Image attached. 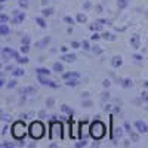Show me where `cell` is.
Listing matches in <instances>:
<instances>
[{
  "label": "cell",
  "mask_w": 148,
  "mask_h": 148,
  "mask_svg": "<svg viewBox=\"0 0 148 148\" xmlns=\"http://www.w3.org/2000/svg\"><path fill=\"white\" fill-rule=\"evenodd\" d=\"M24 73H25V71H24L22 68H15L14 71H12V74H14V76H15V77H19V76H24Z\"/></svg>",
  "instance_id": "obj_17"
},
{
  "label": "cell",
  "mask_w": 148,
  "mask_h": 148,
  "mask_svg": "<svg viewBox=\"0 0 148 148\" xmlns=\"http://www.w3.org/2000/svg\"><path fill=\"white\" fill-rule=\"evenodd\" d=\"M0 119L5 120V121H9V120H10V116H8V114H0Z\"/></svg>",
  "instance_id": "obj_34"
},
{
  "label": "cell",
  "mask_w": 148,
  "mask_h": 148,
  "mask_svg": "<svg viewBox=\"0 0 148 148\" xmlns=\"http://www.w3.org/2000/svg\"><path fill=\"white\" fill-rule=\"evenodd\" d=\"M8 21H9V16L8 15H5V14L0 15V24H6Z\"/></svg>",
  "instance_id": "obj_23"
},
{
  "label": "cell",
  "mask_w": 148,
  "mask_h": 148,
  "mask_svg": "<svg viewBox=\"0 0 148 148\" xmlns=\"http://www.w3.org/2000/svg\"><path fill=\"white\" fill-rule=\"evenodd\" d=\"M53 104H55V99H53V98H49V99L46 101V107H49V108H52Z\"/></svg>",
  "instance_id": "obj_27"
},
{
  "label": "cell",
  "mask_w": 148,
  "mask_h": 148,
  "mask_svg": "<svg viewBox=\"0 0 148 148\" xmlns=\"http://www.w3.org/2000/svg\"><path fill=\"white\" fill-rule=\"evenodd\" d=\"M39 116H40V117H45V116H46V113H45V111H40Z\"/></svg>",
  "instance_id": "obj_50"
},
{
  "label": "cell",
  "mask_w": 148,
  "mask_h": 148,
  "mask_svg": "<svg viewBox=\"0 0 148 148\" xmlns=\"http://www.w3.org/2000/svg\"><path fill=\"white\" fill-rule=\"evenodd\" d=\"M82 105L88 108V107H90V105H92V101H83V102H82Z\"/></svg>",
  "instance_id": "obj_38"
},
{
  "label": "cell",
  "mask_w": 148,
  "mask_h": 148,
  "mask_svg": "<svg viewBox=\"0 0 148 148\" xmlns=\"http://www.w3.org/2000/svg\"><path fill=\"white\" fill-rule=\"evenodd\" d=\"M108 99H110V92L108 90L102 92V101H108Z\"/></svg>",
  "instance_id": "obj_30"
},
{
  "label": "cell",
  "mask_w": 148,
  "mask_h": 148,
  "mask_svg": "<svg viewBox=\"0 0 148 148\" xmlns=\"http://www.w3.org/2000/svg\"><path fill=\"white\" fill-rule=\"evenodd\" d=\"M49 43H51V37H45V39H42L40 42H36V47L43 49V47H46Z\"/></svg>",
  "instance_id": "obj_7"
},
{
  "label": "cell",
  "mask_w": 148,
  "mask_h": 148,
  "mask_svg": "<svg viewBox=\"0 0 148 148\" xmlns=\"http://www.w3.org/2000/svg\"><path fill=\"white\" fill-rule=\"evenodd\" d=\"M101 37H102V39H105V40H113V39H114V37H111L110 33H102Z\"/></svg>",
  "instance_id": "obj_25"
},
{
  "label": "cell",
  "mask_w": 148,
  "mask_h": 148,
  "mask_svg": "<svg viewBox=\"0 0 148 148\" xmlns=\"http://www.w3.org/2000/svg\"><path fill=\"white\" fill-rule=\"evenodd\" d=\"M90 8V2H86L84 3V9H89Z\"/></svg>",
  "instance_id": "obj_45"
},
{
  "label": "cell",
  "mask_w": 148,
  "mask_h": 148,
  "mask_svg": "<svg viewBox=\"0 0 148 148\" xmlns=\"http://www.w3.org/2000/svg\"><path fill=\"white\" fill-rule=\"evenodd\" d=\"M42 5H43V6H46V5H49V0H42Z\"/></svg>",
  "instance_id": "obj_48"
},
{
  "label": "cell",
  "mask_w": 148,
  "mask_h": 148,
  "mask_svg": "<svg viewBox=\"0 0 148 148\" xmlns=\"http://www.w3.org/2000/svg\"><path fill=\"white\" fill-rule=\"evenodd\" d=\"M101 25H102V24H101L99 21H98V22H93L92 25H90V30H92V31H99V30H101Z\"/></svg>",
  "instance_id": "obj_15"
},
{
  "label": "cell",
  "mask_w": 148,
  "mask_h": 148,
  "mask_svg": "<svg viewBox=\"0 0 148 148\" xmlns=\"http://www.w3.org/2000/svg\"><path fill=\"white\" fill-rule=\"evenodd\" d=\"M76 147H86V141L83 139V141H80V142H77V144H76Z\"/></svg>",
  "instance_id": "obj_39"
},
{
  "label": "cell",
  "mask_w": 148,
  "mask_h": 148,
  "mask_svg": "<svg viewBox=\"0 0 148 148\" xmlns=\"http://www.w3.org/2000/svg\"><path fill=\"white\" fill-rule=\"evenodd\" d=\"M21 42H22V45H30V37L28 36H24Z\"/></svg>",
  "instance_id": "obj_31"
},
{
  "label": "cell",
  "mask_w": 148,
  "mask_h": 148,
  "mask_svg": "<svg viewBox=\"0 0 148 148\" xmlns=\"http://www.w3.org/2000/svg\"><path fill=\"white\" fill-rule=\"evenodd\" d=\"M136 126L139 127V130H141V132H147V129H145V125H142L141 121H138V123H136Z\"/></svg>",
  "instance_id": "obj_32"
},
{
  "label": "cell",
  "mask_w": 148,
  "mask_h": 148,
  "mask_svg": "<svg viewBox=\"0 0 148 148\" xmlns=\"http://www.w3.org/2000/svg\"><path fill=\"white\" fill-rule=\"evenodd\" d=\"M0 10H2V6H0Z\"/></svg>",
  "instance_id": "obj_54"
},
{
  "label": "cell",
  "mask_w": 148,
  "mask_h": 148,
  "mask_svg": "<svg viewBox=\"0 0 148 148\" xmlns=\"http://www.w3.org/2000/svg\"><path fill=\"white\" fill-rule=\"evenodd\" d=\"M21 93H24V95H25V93H36V89L34 88H24V89H21Z\"/></svg>",
  "instance_id": "obj_20"
},
{
  "label": "cell",
  "mask_w": 148,
  "mask_h": 148,
  "mask_svg": "<svg viewBox=\"0 0 148 148\" xmlns=\"http://www.w3.org/2000/svg\"><path fill=\"white\" fill-rule=\"evenodd\" d=\"M37 80H39L42 84H45V86H49V88H53V89L58 88V84L55 82H52V80H49L46 76H40V74H37Z\"/></svg>",
  "instance_id": "obj_5"
},
{
  "label": "cell",
  "mask_w": 148,
  "mask_h": 148,
  "mask_svg": "<svg viewBox=\"0 0 148 148\" xmlns=\"http://www.w3.org/2000/svg\"><path fill=\"white\" fill-rule=\"evenodd\" d=\"M53 71L61 74V73L64 71V67H62V64H61V62H55V64H53Z\"/></svg>",
  "instance_id": "obj_12"
},
{
  "label": "cell",
  "mask_w": 148,
  "mask_h": 148,
  "mask_svg": "<svg viewBox=\"0 0 148 148\" xmlns=\"http://www.w3.org/2000/svg\"><path fill=\"white\" fill-rule=\"evenodd\" d=\"M16 61H18V64H27V62H28V58L24 55V56H18Z\"/></svg>",
  "instance_id": "obj_21"
},
{
  "label": "cell",
  "mask_w": 148,
  "mask_h": 148,
  "mask_svg": "<svg viewBox=\"0 0 148 148\" xmlns=\"http://www.w3.org/2000/svg\"><path fill=\"white\" fill-rule=\"evenodd\" d=\"M0 68H2V64H0Z\"/></svg>",
  "instance_id": "obj_55"
},
{
  "label": "cell",
  "mask_w": 148,
  "mask_h": 148,
  "mask_svg": "<svg viewBox=\"0 0 148 148\" xmlns=\"http://www.w3.org/2000/svg\"><path fill=\"white\" fill-rule=\"evenodd\" d=\"M71 46H73L74 49H77V47L82 46V43H79V42H71Z\"/></svg>",
  "instance_id": "obj_37"
},
{
  "label": "cell",
  "mask_w": 148,
  "mask_h": 148,
  "mask_svg": "<svg viewBox=\"0 0 148 148\" xmlns=\"http://www.w3.org/2000/svg\"><path fill=\"white\" fill-rule=\"evenodd\" d=\"M95 8H96V10H98V12H101V10H102V8H101V5H96Z\"/></svg>",
  "instance_id": "obj_46"
},
{
  "label": "cell",
  "mask_w": 148,
  "mask_h": 148,
  "mask_svg": "<svg viewBox=\"0 0 148 148\" xmlns=\"http://www.w3.org/2000/svg\"><path fill=\"white\" fill-rule=\"evenodd\" d=\"M116 135H117V136H120V135H121V129H120V127L116 129Z\"/></svg>",
  "instance_id": "obj_43"
},
{
  "label": "cell",
  "mask_w": 148,
  "mask_h": 148,
  "mask_svg": "<svg viewBox=\"0 0 148 148\" xmlns=\"http://www.w3.org/2000/svg\"><path fill=\"white\" fill-rule=\"evenodd\" d=\"M3 83H5V80H3V79H0V88L3 86Z\"/></svg>",
  "instance_id": "obj_51"
},
{
  "label": "cell",
  "mask_w": 148,
  "mask_h": 148,
  "mask_svg": "<svg viewBox=\"0 0 148 148\" xmlns=\"http://www.w3.org/2000/svg\"><path fill=\"white\" fill-rule=\"evenodd\" d=\"M86 19H88V18H86L84 14H79V15H77V21H79V22L83 24V22H86Z\"/></svg>",
  "instance_id": "obj_22"
},
{
  "label": "cell",
  "mask_w": 148,
  "mask_h": 148,
  "mask_svg": "<svg viewBox=\"0 0 148 148\" xmlns=\"http://www.w3.org/2000/svg\"><path fill=\"white\" fill-rule=\"evenodd\" d=\"M9 27L6 25V24H0V36H8L9 34Z\"/></svg>",
  "instance_id": "obj_11"
},
{
  "label": "cell",
  "mask_w": 148,
  "mask_h": 148,
  "mask_svg": "<svg viewBox=\"0 0 148 148\" xmlns=\"http://www.w3.org/2000/svg\"><path fill=\"white\" fill-rule=\"evenodd\" d=\"M92 51H93V53H96V55H101V53H102V49H101L99 46H93Z\"/></svg>",
  "instance_id": "obj_24"
},
{
  "label": "cell",
  "mask_w": 148,
  "mask_h": 148,
  "mask_svg": "<svg viewBox=\"0 0 148 148\" xmlns=\"http://www.w3.org/2000/svg\"><path fill=\"white\" fill-rule=\"evenodd\" d=\"M110 107H111V105H108V104L104 105V111H110Z\"/></svg>",
  "instance_id": "obj_47"
},
{
  "label": "cell",
  "mask_w": 148,
  "mask_h": 148,
  "mask_svg": "<svg viewBox=\"0 0 148 148\" xmlns=\"http://www.w3.org/2000/svg\"><path fill=\"white\" fill-rule=\"evenodd\" d=\"M82 47L84 49V51H89V49H90V45H89V42H88V40H83V43H82Z\"/></svg>",
  "instance_id": "obj_26"
},
{
  "label": "cell",
  "mask_w": 148,
  "mask_h": 148,
  "mask_svg": "<svg viewBox=\"0 0 148 148\" xmlns=\"http://www.w3.org/2000/svg\"><path fill=\"white\" fill-rule=\"evenodd\" d=\"M53 14V9L52 8H45L43 10H42V15L43 16H49V15H52Z\"/></svg>",
  "instance_id": "obj_16"
},
{
  "label": "cell",
  "mask_w": 148,
  "mask_h": 148,
  "mask_svg": "<svg viewBox=\"0 0 148 148\" xmlns=\"http://www.w3.org/2000/svg\"><path fill=\"white\" fill-rule=\"evenodd\" d=\"M71 77H79V79H80V73L71 71V73H65V74H62V79H65V80H68V79H71Z\"/></svg>",
  "instance_id": "obj_9"
},
{
  "label": "cell",
  "mask_w": 148,
  "mask_h": 148,
  "mask_svg": "<svg viewBox=\"0 0 148 148\" xmlns=\"http://www.w3.org/2000/svg\"><path fill=\"white\" fill-rule=\"evenodd\" d=\"M30 136L33 139H40L43 135H45V127L40 121H33L30 125Z\"/></svg>",
  "instance_id": "obj_2"
},
{
  "label": "cell",
  "mask_w": 148,
  "mask_h": 148,
  "mask_svg": "<svg viewBox=\"0 0 148 148\" xmlns=\"http://www.w3.org/2000/svg\"><path fill=\"white\" fill-rule=\"evenodd\" d=\"M6 2V0H0V3H5Z\"/></svg>",
  "instance_id": "obj_52"
},
{
  "label": "cell",
  "mask_w": 148,
  "mask_h": 148,
  "mask_svg": "<svg viewBox=\"0 0 148 148\" xmlns=\"http://www.w3.org/2000/svg\"><path fill=\"white\" fill-rule=\"evenodd\" d=\"M76 55L74 53H64V56H62V59L65 61V62H73V61H76Z\"/></svg>",
  "instance_id": "obj_10"
},
{
  "label": "cell",
  "mask_w": 148,
  "mask_h": 148,
  "mask_svg": "<svg viewBox=\"0 0 148 148\" xmlns=\"http://www.w3.org/2000/svg\"><path fill=\"white\" fill-rule=\"evenodd\" d=\"M6 70H8V71H10V70L14 71V65H8V67H6Z\"/></svg>",
  "instance_id": "obj_49"
},
{
  "label": "cell",
  "mask_w": 148,
  "mask_h": 148,
  "mask_svg": "<svg viewBox=\"0 0 148 148\" xmlns=\"http://www.w3.org/2000/svg\"><path fill=\"white\" fill-rule=\"evenodd\" d=\"M36 73L40 74V76H49V74H51V71H49L47 68H37Z\"/></svg>",
  "instance_id": "obj_13"
},
{
  "label": "cell",
  "mask_w": 148,
  "mask_h": 148,
  "mask_svg": "<svg viewBox=\"0 0 148 148\" xmlns=\"http://www.w3.org/2000/svg\"><path fill=\"white\" fill-rule=\"evenodd\" d=\"M89 96V92H82V98H88Z\"/></svg>",
  "instance_id": "obj_44"
},
{
  "label": "cell",
  "mask_w": 148,
  "mask_h": 148,
  "mask_svg": "<svg viewBox=\"0 0 148 148\" xmlns=\"http://www.w3.org/2000/svg\"><path fill=\"white\" fill-rule=\"evenodd\" d=\"M121 62H123V61H121V56H114V58H113V65H114V67L121 65Z\"/></svg>",
  "instance_id": "obj_18"
},
{
  "label": "cell",
  "mask_w": 148,
  "mask_h": 148,
  "mask_svg": "<svg viewBox=\"0 0 148 148\" xmlns=\"http://www.w3.org/2000/svg\"><path fill=\"white\" fill-rule=\"evenodd\" d=\"M15 86H16V80H10V82L6 84V88H8V89H12V88H15Z\"/></svg>",
  "instance_id": "obj_29"
},
{
  "label": "cell",
  "mask_w": 148,
  "mask_h": 148,
  "mask_svg": "<svg viewBox=\"0 0 148 148\" xmlns=\"http://www.w3.org/2000/svg\"><path fill=\"white\" fill-rule=\"evenodd\" d=\"M14 15H15V18H12V24H18V22L24 21V18H25L24 12H19V10H14Z\"/></svg>",
  "instance_id": "obj_6"
},
{
  "label": "cell",
  "mask_w": 148,
  "mask_h": 148,
  "mask_svg": "<svg viewBox=\"0 0 148 148\" xmlns=\"http://www.w3.org/2000/svg\"><path fill=\"white\" fill-rule=\"evenodd\" d=\"M2 56L5 59H16L19 55L16 51H14V49H10V47H5L3 51H2Z\"/></svg>",
  "instance_id": "obj_4"
},
{
  "label": "cell",
  "mask_w": 148,
  "mask_h": 148,
  "mask_svg": "<svg viewBox=\"0 0 148 148\" xmlns=\"http://www.w3.org/2000/svg\"><path fill=\"white\" fill-rule=\"evenodd\" d=\"M0 114H2V110H0Z\"/></svg>",
  "instance_id": "obj_53"
},
{
  "label": "cell",
  "mask_w": 148,
  "mask_h": 148,
  "mask_svg": "<svg viewBox=\"0 0 148 148\" xmlns=\"http://www.w3.org/2000/svg\"><path fill=\"white\" fill-rule=\"evenodd\" d=\"M36 22L39 24V25H40L42 28H45V27H46V22H45L43 16H37V18H36Z\"/></svg>",
  "instance_id": "obj_19"
},
{
  "label": "cell",
  "mask_w": 148,
  "mask_h": 148,
  "mask_svg": "<svg viewBox=\"0 0 148 148\" xmlns=\"http://www.w3.org/2000/svg\"><path fill=\"white\" fill-rule=\"evenodd\" d=\"M61 110H62V113H65V114H68V116H73V110L68 107V105H61Z\"/></svg>",
  "instance_id": "obj_14"
},
{
  "label": "cell",
  "mask_w": 148,
  "mask_h": 148,
  "mask_svg": "<svg viewBox=\"0 0 148 148\" xmlns=\"http://www.w3.org/2000/svg\"><path fill=\"white\" fill-rule=\"evenodd\" d=\"M28 51H30L28 45H22L21 46V53H28Z\"/></svg>",
  "instance_id": "obj_28"
},
{
  "label": "cell",
  "mask_w": 148,
  "mask_h": 148,
  "mask_svg": "<svg viewBox=\"0 0 148 148\" xmlns=\"http://www.w3.org/2000/svg\"><path fill=\"white\" fill-rule=\"evenodd\" d=\"M89 133H90V136L96 141H99L104 135H105V125L102 121L99 120H95L92 125H90V129H89Z\"/></svg>",
  "instance_id": "obj_1"
},
{
  "label": "cell",
  "mask_w": 148,
  "mask_h": 148,
  "mask_svg": "<svg viewBox=\"0 0 148 148\" xmlns=\"http://www.w3.org/2000/svg\"><path fill=\"white\" fill-rule=\"evenodd\" d=\"M99 37H101V36H99V34H98V33L95 31V33H93V34L90 36V39H92V40H98V39H99Z\"/></svg>",
  "instance_id": "obj_36"
},
{
  "label": "cell",
  "mask_w": 148,
  "mask_h": 148,
  "mask_svg": "<svg viewBox=\"0 0 148 148\" xmlns=\"http://www.w3.org/2000/svg\"><path fill=\"white\" fill-rule=\"evenodd\" d=\"M127 3V0H119V8H125Z\"/></svg>",
  "instance_id": "obj_35"
},
{
  "label": "cell",
  "mask_w": 148,
  "mask_h": 148,
  "mask_svg": "<svg viewBox=\"0 0 148 148\" xmlns=\"http://www.w3.org/2000/svg\"><path fill=\"white\" fill-rule=\"evenodd\" d=\"M102 84H104V88H108V86H110V82H108V80H104Z\"/></svg>",
  "instance_id": "obj_42"
},
{
  "label": "cell",
  "mask_w": 148,
  "mask_h": 148,
  "mask_svg": "<svg viewBox=\"0 0 148 148\" xmlns=\"http://www.w3.org/2000/svg\"><path fill=\"white\" fill-rule=\"evenodd\" d=\"M64 21H65V22H68V24H71V25L74 24V19H73L71 16H64Z\"/></svg>",
  "instance_id": "obj_33"
},
{
  "label": "cell",
  "mask_w": 148,
  "mask_h": 148,
  "mask_svg": "<svg viewBox=\"0 0 148 148\" xmlns=\"http://www.w3.org/2000/svg\"><path fill=\"white\" fill-rule=\"evenodd\" d=\"M0 147H14V144L12 142H3V144H0Z\"/></svg>",
  "instance_id": "obj_40"
},
{
  "label": "cell",
  "mask_w": 148,
  "mask_h": 148,
  "mask_svg": "<svg viewBox=\"0 0 148 148\" xmlns=\"http://www.w3.org/2000/svg\"><path fill=\"white\" fill-rule=\"evenodd\" d=\"M12 136L18 141H22L25 138V125L22 121L14 123V126H12Z\"/></svg>",
  "instance_id": "obj_3"
},
{
  "label": "cell",
  "mask_w": 148,
  "mask_h": 148,
  "mask_svg": "<svg viewBox=\"0 0 148 148\" xmlns=\"http://www.w3.org/2000/svg\"><path fill=\"white\" fill-rule=\"evenodd\" d=\"M79 83H80V79H79V77H71V79L67 80L65 84H67V86H73V88H74V86H77Z\"/></svg>",
  "instance_id": "obj_8"
},
{
  "label": "cell",
  "mask_w": 148,
  "mask_h": 148,
  "mask_svg": "<svg viewBox=\"0 0 148 148\" xmlns=\"http://www.w3.org/2000/svg\"><path fill=\"white\" fill-rule=\"evenodd\" d=\"M59 51L62 52V53H67V51H68V47H67V46H62V47H59Z\"/></svg>",
  "instance_id": "obj_41"
}]
</instances>
